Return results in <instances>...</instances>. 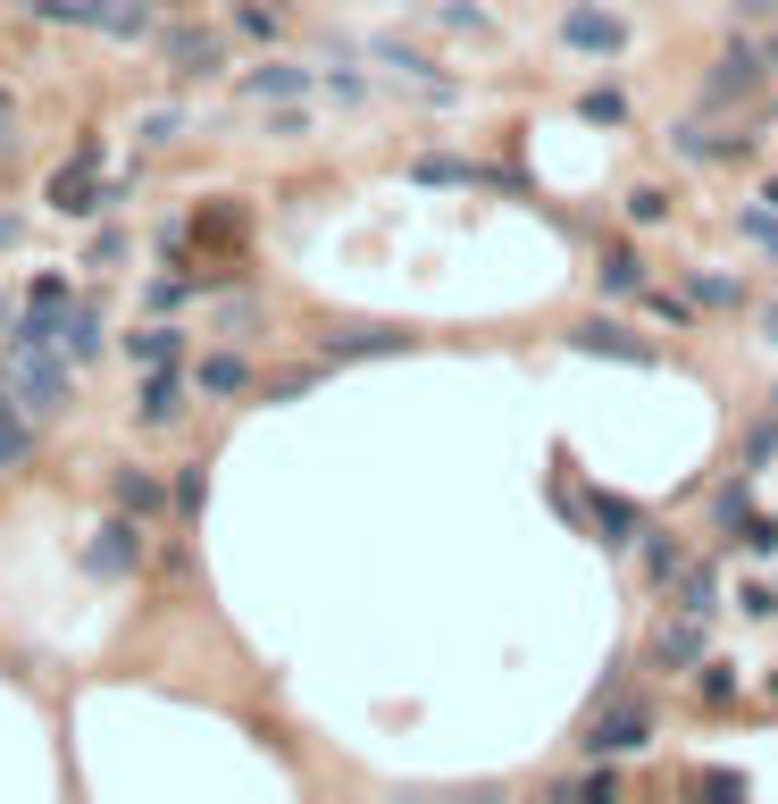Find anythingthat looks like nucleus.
Here are the masks:
<instances>
[{
  "instance_id": "nucleus-1",
  "label": "nucleus",
  "mask_w": 778,
  "mask_h": 804,
  "mask_svg": "<svg viewBox=\"0 0 778 804\" xmlns=\"http://www.w3.org/2000/svg\"><path fill=\"white\" fill-rule=\"evenodd\" d=\"M0 385H9L34 420H51V411H68V352L59 344H9L0 352Z\"/></svg>"
},
{
  "instance_id": "nucleus-2",
  "label": "nucleus",
  "mask_w": 778,
  "mask_h": 804,
  "mask_svg": "<svg viewBox=\"0 0 778 804\" xmlns=\"http://www.w3.org/2000/svg\"><path fill=\"white\" fill-rule=\"evenodd\" d=\"M68 310H76L68 277H34V293H25V319H18V344H59Z\"/></svg>"
},
{
  "instance_id": "nucleus-3",
  "label": "nucleus",
  "mask_w": 778,
  "mask_h": 804,
  "mask_svg": "<svg viewBox=\"0 0 778 804\" xmlns=\"http://www.w3.org/2000/svg\"><path fill=\"white\" fill-rule=\"evenodd\" d=\"M110 193H93V152H76V168H59L51 176V210H68V218H93Z\"/></svg>"
},
{
  "instance_id": "nucleus-4",
  "label": "nucleus",
  "mask_w": 778,
  "mask_h": 804,
  "mask_svg": "<svg viewBox=\"0 0 778 804\" xmlns=\"http://www.w3.org/2000/svg\"><path fill=\"white\" fill-rule=\"evenodd\" d=\"M134 561H143V528L110 519V528H101V545H93V570H101V578H126Z\"/></svg>"
},
{
  "instance_id": "nucleus-5",
  "label": "nucleus",
  "mask_w": 778,
  "mask_h": 804,
  "mask_svg": "<svg viewBox=\"0 0 778 804\" xmlns=\"http://www.w3.org/2000/svg\"><path fill=\"white\" fill-rule=\"evenodd\" d=\"M561 34H570L578 51H620V42H627V25L611 18V9H570V18H561Z\"/></svg>"
},
{
  "instance_id": "nucleus-6",
  "label": "nucleus",
  "mask_w": 778,
  "mask_h": 804,
  "mask_svg": "<svg viewBox=\"0 0 778 804\" xmlns=\"http://www.w3.org/2000/svg\"><path fill=\"white\" fill-rule=\"evenodd\" d=\"M134 411H143V420H176V411H185V385H176V361H159L152 378H143V394H134Z\"/></svg>"
},
{
  "instance_id": "nucleus-7",
  "label": "nucleus",
  "mask_w": 778,
  "mask_h": 804,
  "mask_svg": "<svg viewBox=\"0 0 778 804\" xmlns=\"http://www.w3.org/2000/svg\"><path fill=\"white\" fill-rule=\"evenodd\" d=\"M25 453H34V411L0 385V470H9V461H25Z\"/></svg>"
},
{
  "instance_id": "nucleus-8",
  "label": "nucleus",
  "mask_w": 778,
  "mask_h": 804,
  "mask_svg": "<svg viewBox=\"0 0 778 804\" xmlns=\"http://www.w3.org/2000/svg\"><path fill=\"white\" fill-rule=\"evenodd\" d=\"M627 746H645V712H611V721L587 738V754H627Z\"/></svg>"
},
{
  "instance_id": "nucleus-9",
  "label": "nucleus",
  "mask_w": 778,
  "mask_h": 804,
  "mask_svg": "<svg viewBox=\"0 0 778 804\" xmlns=\"http://www.w3.org/2000/svg\"><path fill=\"white\" fill-rule=\"evenodd\" d=\"M578 352H611V361H645V344H636V336H620V327H578Z\"/></svg>"
},
{
  "instance_id": "nucleus-10",
  "label": "nucleus",
  "mask_w": 778,
  "mask_h": 804,
  "mask_svg": "<svg viewBox=\"0 0 778 804\" xmlns=\"http://www.w3.org/2000/svg\"><path fill=\"white\" fill-rule=\"evenodd\" d=\"M302 84H310L302 68H251L243 93H251V101H286V93H302Z\"/></svg>"
},
{
  "instance_id": "nucleus-11",
  "label": "nucleus",
  "mask_w": 778,
  "mask_h": 804,
  "mask_svg": "<svg viewBox=\"0 0 778 804\" xmlns=\"http://www.w3.org/2000/svg\"><path fill=\"white\" fill-rule=\"evenodd\" d=\"M193 378H201V394H243V385H251V369L235 361V352H218V361H201Z\"/></svg>"
},
{
  "instance_id": "nucleus-12",
  "label": "nucleus",
  "mask_w": 778,
  "mask_h": 804,
  "mask_svg": "<svg viewBox=\"0 0 778 804\" xmlns=\"http://www.w3.org/2000/svg\"><path fill=\"white\" fill-rule=\"evenodd\" d=\"M168 59L185 68V76H209V68H218V42L209 34H168Z\"/></svg>"
},
{
  "instance_id": "nucleus-13",
  "label": "nucleus",
  "mask_w": 778,
  "mask_h": 804,
  "mask_svg": "<svg viewBox=\"0 0 778 804\" xmlns=\"http://www.w3.org/2000/svg\"><path fill=\"white\" fill-rule=\"evenodd\" d=\"M126 344H134V361H143V369H159V361L185 352V336H176V327H143V336H126Z\"/></svg>"
},
{
  "instance_id": "nucleus-14",
  "label": "nucleus",
  "mask_w": 778,
  "mask_h": 804,
  "mask_svg": "<svg viewBox=\"0 0 778 804\" xmlns=\"http://www.w3.org/2000/svg\"><path fill=\"white\" fill-rule=\"evenodd\" d=\"M101 344V319H93V310H68V327H59V352H68V361H84V352H93Z\"/></svg>"
},
{
  "instance_id": "nucleus-15",
  "label": "nucleus",
  "mask_w": 778,
  "mask_h": 804,
  "mask_svg": "<svg viewBox=\"0 0 778 804\" xmlns=\"http://www.w3.org/2000/svg\"><path fill=\"white\" fill-rule=\"evenodd\" d=\"M754 76H761V59H720V76H712V101H737V93H754Z\"/></svg>"
},
{
  "instance_id": "nucleus-16",
  "label": "nucleus",
  "mask_w": 778,
  "mask_h": 804,
  "mask_svg": "<svg viewBox=\"0 0 778 804\" xmlns=\"http://www.w3.org/2000/svg\"><path fill=\"white\" fill-rule=\"evenodd\" d=\"M594 519H603V545H627V536H636V512H627L620 495H603V503H594Z\"/></svg>"
},
{
  "instance_id": "nucleus-17",
  "label": "nucleus",
  "mask_w": 778,
  "mask_h": 804,
  "mask_svg": "<svg viewBox=\"0 0 778 804\" xmlns=\"http://www.w3.org/2000/svg\"><path fill=\"white\" fill-rule=\"evenodd\" d=\"M662 662H670V670L703 662V629H662Z\"/></svg>"
},
{
  "instance_id": "nucleus-18",
  "label": "nucleus",
  "mask_w": 778,
  "mask_h": 804,
  "mask_svg": "<svg viewBox=\"0 0 778 804\" xmlns=\"http://www.w3.org/2000/svg\"><path fill=\"white\" fill-rule=\"evenodd\" d=\"M117 503H126V512H159V478L126 470V478H117Z\"/></svg>"
},
{
  "instance_id": "nucleus-19",
  "label": "nucleus",
  "mask_w": 778,
  "mask_h": 804,
  "mask_svg": "<svg viewBox=\"0 0 778 804\" xmlns=\"http://www.w3.org/2000/svg\"><path fill=\"white\" fill-rule=\"evenodd\" d=\"M603 286H611V293H627V286H645V268L627 260V251H611V260H603Z\"/></svg>"
},
{
  "instance_id": "nucleus-20",
  "label": "nucleus",
  "mask_w": 778,
  "mask_h": 804,
  "mask_svg": "<svg viewBox=\"0 0 778 804\" xmlns=\"http://www.w3.org/2000/svg\"><path fill=\"white\" fill-rule=\"evenodd\" d=\"M745 235H754V244H770V251H778V218H770V210H745Z\"/></svg>"
},
{
  "instance_id": "nucleus-21",
  "label": "nucleus",
  "mask_w": 778,
  "mask_h": 804,
  "mask_svg": "<svg viewBox=\"0 0 778 804\" xmlns=\"http://www.w3.org/2000/svg\"><path fill=\"white\" fill-rule=\"evenodd\" d=\"M761 76H778V34H770V42H761Z\"/></svg>"
},
{
  "instance_id": "nucleus-22",
  "label": "nucleus",
  "mask_w": 778,
  "mask_h": 804,
  "mask_svg": "<svg viewBox=\"0 0 778 804\" xmlns=\"http://www.w3.org/2000/svg\"><path fill=\"white\" fill-rule=\"evenodd\" d=\"M770 9H778V0H745V18H770Z\"/></svg>"
},
{
  "instance_id": "nucleus-23",
  "label": "nucleus",
  "mask_w": 778,
  "mask_h": 804,
  "mask_svg": "<svg viewBox=\"0 0 778 804\" xmlns=\"http://www.w3.org/2000/svg\"><path fill=\"white\" fill-rule=\"evenodd\" d=\"M0 152H9V117H0Z\"/></svg>"
},
{
  "instance_id": "nucleus-24",
  "label": "nucleus",
  "mask_w": 778,
  "mask_h": 804,
  "mask_svg": "<svg viewBox=\"0 0 778 804\" xmlns=\"http://www.w3.org/2000/svg\"><path fill=\"white\" fill-rule=\"evenodd\" d=\"M770 336H778V310H770Z\"/></svg>"
}]
</instances>
